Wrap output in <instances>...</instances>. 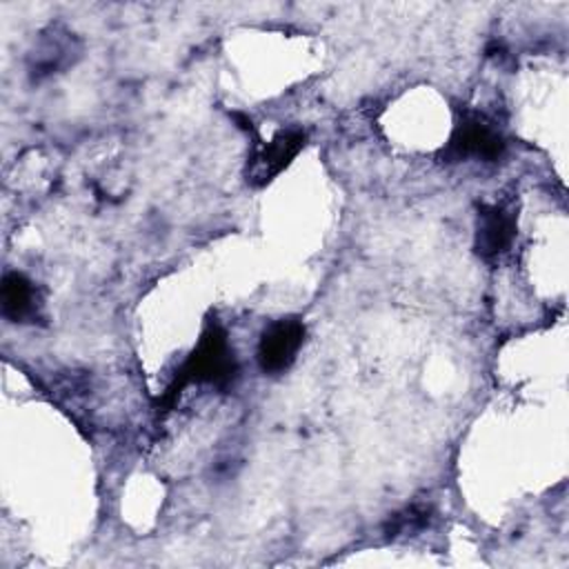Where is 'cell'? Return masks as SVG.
<instances>
[{
  "mask_svg": "<svg viewBox=\"0 0 569 569\" xmlns=\"http://www.w3.org/2000/svg\"><path fill=\"white\" fill-rule=\"evenodd\" d=\"M238 378V362L227 331L218 322H209L198 345L180 367L173 385L167 389V400H173L187 385H211L227 389Z\"/></svg>",
  "mask_w": 569,
  "mask_h": 569,
  "instance_id": "obj_1",
  "label": "cell"
},
{
  "mask_svg": "<svg viewBox=\"0 0 569 569\" xmlns=\"http://www.w3.org/2000/svg\"><path fill=\"white\" fill-rule=\"evenodd\" d=\"M505 149H507V140L491 118H487L485 113L465 111L456 122L442 156L447 160L476 158V160L493 162L502 158Z\"/></svg>",
  "mask_w": 569,
  "mask_h": 569,
  "instance_id": "obj_2",
  "label": "cell"
},
{
  "mask_svg": "<svg viewBox=\"0 0 569 569\" xmlns=\"http://www.w3.org/2000/svg\"><path fill=\"white\" fill-rule=\"evenodd\" d=\"M307 329L300 318H278L267 325L258 340V365L264 373H282L287 371L305 342Z\"/></svg>",
  "mask_w": 569,
  "mask_h": 569,
  "instance_id": "obj_3",
  "label": "cell"
},
{
  "mask_svg": "<svg viewBox=\"0 0 569 569\" xmlns=\"http://www.w3.org/2000/svg\"><path fill=\"white\" fill-rule=\"evenodd\" d=\"M305 140L307 136L300 129H282L269 142L258 144L247 162V182L251 187H264L271 182L300 153Z\"/></svg>",
  "mask_w": 569,
  "mask_h": 569,
  "instance_id": "obj_4",
  "label": "cell"
},
{
  "mask_svg": "<svg viewBox=\"0 0 569 569\" xmlns=\"http://www.w3.org/2000/svg\"><path fill=\"white\" fill-rule=\"evenodd\" d=\"M516 240V213L502 204H482L476 220V253L485 262H500Z\"/></svg>",
  "mask_w": 569,
  "mask_h": 569,
  "instance_id": "obj_5",
  "label": "cell"
},
{
  "mask_svg": "<svg viewBox=\"0 0 569 569\" xmlns=\"http://www.w3.org/2000/svg\"><path fill=\"white\" fill-rule=\"evenodd\" d=\"M76 56H78V47H76L73 33L51 27L40 36L36 49L31 51V62H29L31 76L33 78L51 76L64 69L67 64H71Z\"/></svg>",
  "mask_w": 569,
  "mask_h": 569,
  "instance_id": "obj_6",
  "label": "cell"
},
{
  "mask_svg": "<svg viewBox=\"0 0 569 569\" xmlns=\"http://www.w3.org/2000/svg\"><path fill=\"white\" fill-rule=\"evenodd\" d=\"M0 307L9 322H27L36 318L38 296L33 282L18 271H7L0 284Z\"/></svg>",
  "mask_w": 569,
  "mask_h": 569,
  "instance_id": "obj_7",
  "label": "cell"
},
{
  "mask_svg": "<svg viewBox=\"0 0 569 569\" xmlns=\"http://www.w3.org/2000/svg\"><path fill=\"white\" fill-rule=\"evenodd\" d=\"M433 518V511L429 505H409L402 511L393 513L385 527L387 538H407V536H416L422 529L429 527Z\"/></svg>",
  "mask_w": 569,
  "mask_h": 569,
  "instance_id": "obj_8",
  "label": "cell"
}]
</instances>
